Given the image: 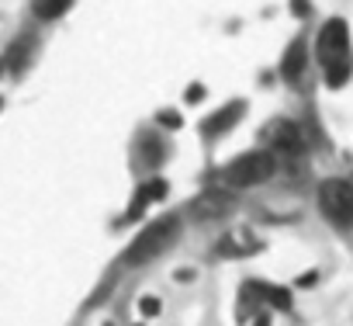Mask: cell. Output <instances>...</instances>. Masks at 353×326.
<instances>
[{
  "instance_id": "cell-18",
  "label": "cell",
  "mask_w": 353,
  "mask_h": 326,
  "mask_svg": "<svg viewBox=\"0 0 353 326\" xmlns=\"http://www.w3.org/2000/svg\"><path fill=\"white\" fill-rule=\"evenodd\" d=\"M0 111H4V97H0Z\"/></svg>"
},
{
  "instance_id": "cell-8",
  "label": "cell",
  "mask_w": 353,
  "mask_h": 326,
  "mask_svg": "<svg viewBox=\"0 0 353 326\" xmlns=\"http://www.w3.org/2000/svg\"><path fill=\"white\" fill-rule=\"evenodd\" d=\"M166 195V181H149V184H142L139 191H135V198H132V205H128V212H125V219H139L152 202H159Z\"/></svg>"
},
{
  "instance_id": "cell-9",
  "label": "cell",
  "mask_w": 353,
  "mask_h": 326,
  "mask_svg": "<svg viewBox=\"0 0 353 326\" xmlns=\"http://www.w3.org/2000/svg\"><path fill=\"white\" fill-rule=\"evenodd\" d=\"M246 295L263 302V305H270V309H291V291H284L277 285H250Z\"/></svg>"
},
{
  "instance_id": "cell-17",
  "label": "cell",
  "mask_w": 353,
  "mask_h": 326,
  "mask_svg": "<svg viewBox=\"0 0 353 326\" xmlns=\"http://www.w3.org/2000/svg\"><path fill=\"white\" fill-rule=\"evenodd\" d=\"M4 73H8V63H4V56H0V80H4Z\"/></svg>"
},
{
  "instance_id": "cell-11",
  "label": "cell",
  "mask_w": 353,
  "mask_h": 326,
  "mask_svg": "<svg viewBox=\"0 0 353 326\" xmlns=\"http://www.w3.org/2000/svg\"><path fill=\"white\" fill-rule=\"evenodd\" d=\"M229 205H232V198H229L225 191H208V195L198 202V215H201V219H215V215H222Z\"/></svg>"
},
{
  "instance_id": "cell-2",
  "label": "cell",
  "mask_w": 353,
  "mask_h": 326,
  "mask_svg": "<svg viewBox=\"0 0 353 326\" xmlns=\"http://www.w3.org/2000/svg\"><path fill=\"white\" fill-rule=\"evenodd\" d=\"M173 236H176V219H159V222H152L149 229H142V233L135 236L132 250L125 253V264H145V260H152L156 253H163V250L173 243Z\"/></svg>"
},
{
  "instance_id": "cell-5",
  "label": "cell",
  "mask_w": 353,
  "mask_h": 326,
  "mask_svg": "<svg viewBox=\"0 0 353 326\" xmlns=\"http://www.w3.org/2000/svg\"><path fill=\"white\" fill-rule=\"evenodd\" d=\"M270 135V153H281V156H298L305 149V139H301V128L294 122H274L267 128Z\"/></svg>"
},
{
  "instance_id": "cell-6",
  "label": "cell",
  "mask_w": 353,
  "mask_h": 326,
  "mask_svg": "<svg viewBox=\"0 0 353 326\" xmlns=\"http://www.w3.org/2000/svg\"><path fill=\"white\" fill-rule=\"evenodd\" d=\"M35 49H39V42H35V35H18L11 46H8V52H4V63H8V73H25L28 70V63L35 59Z\"/></svg>"
},
{
  "instance_id": "cell-1",
  "label": "cell",
  "mask_w": 353,
  "mask_h": 326,
  "mask_svg": "<svg viewBox=\"0 0 353 326\" xmlns=\"http://www.w3.org/2000/svg\"><path fill=\"white\" fill-rule=\"evenodd\" d=\"M315 52H319V63L325 70V80L332 87H343L346 77L353 73V52H350V32L339 18L325 21V28L315 39Z\"/></svg>"
},
{
  "instance_id": "cell-3",
  "label": "cell",
  "mask_w": 353,
  "mask_h": 326,
  "mask_svg": "<svg viewBox=\"0 0 353 326\" xmlns=\"http://www.w3.org/2000/svg\"><path fill=\"white\" fill-rule=\"evenodd\" d=\"M274 171H277L274 153H246V156H236L229 163L225 178L232 188H253V184H263Z\"/></svg>"
},
{
  "instance_id": "cell-14",
  "label": "cell",
  "mask_w": 353,
  "mask_h": 326,
  "mask_svg": "<svg viewBox=\"0 0 353 326\" xmlns=\"http://www.w3.org/2000/svg\"><path fill=\"white\" fill-rule=\"evenodd\" d=\"M156 122H159V125H163V128H176V125H181V118H176V115H173V111H163V115H159V118H156Z\"/></svg>"
},
{
  "instance_id": "cell-13",
  "label": "cell",
  "mask_w": 353,
  "mask_h": 326,
  "mask_svg": "<svg viewBox=\"0 0 353 326\" xmlns=\"http://www.w3.org/2000/svg\"><path fill=\"white\" fill-rule=\"evenodd\" d=\"M159 156H163V146L156 139H142V160L145 163H159Z\"/></svg>"
},
{
  "instance_id": "cell-7",
  "label": "cell",
  "mask_w": 353,
  "mask_h": 326,
  "mask_svg": "<svg viewBox=\"0 0 353 326\" xmlns=\"http://www.w3.org/2000/svg\"><path fill=\"white\" fill-rule=\"evenodd\" d=\"M243 118V104L239 101H232V104H225V108H219L201 128H205V135H225L236 122Z\"/></svg>"
},
{
  "instance_id": "cell-16",
  "label": "cell",
  "mask_w": 353,
  "mask_h": 326,
  "mask_svg": "<svg viewBox=\"0 0 353 326\" xmlns=\"http://www.w3.org/2000/svg\"><path fill=\"white\" fill-rule=\"evenodd\" d=\"M201 94H205L201 87H191V90H188V101H201Z\"/></svg>"
},
{
  "instance_id": "cell-4",
  "label": "cell",
  "mask_w": 353,
  "mask_h": 326,
  "mask_svg": "<svg viewBox=\"0 0 353 326\" xmlns=\"http://www.w3.org/2000/svg\"><path fill=\"white\" fill-rule=\"evenodd\" d=\"M319 209L329 222L350 226L353 222V184L346 181H325L319 188Z\"/></svg>"
},
{
  "instance_id": "cell-12",
  "label": "cell",
  "mask_w": 353,
  "mask_h": 326,
  "mask_svg": "<svg viewBox=\"0 0 353 326\" xmlns=\"http://www.w3.org/2000/svg\"><path fill=\"white\" fill-rule=\"evenodd\" d=\"M281 73H284L288 80H298V77L305 73V46H301V42H294V46H291V49L284 52Z\"/></svg>"
},
{
  "instance_id": "cell-10",
  "label": "cell",
  "mask_w": 353,
  "mask_h": 326,
  "mask_svg": "<svg viewBox=\"0 0 353 326\" xmlns=\"http://www.w3.org/2000/svg\"><path fill=\"white\" fill-rule=\"evenodd\" d=\"M73 0H32V15L39 21H59L63 15H70Z\"/></svg>"
},
{
  "instance_id": "cell-15",
  "label": "cell",
  "mask_w": 353,
  "mask_h": 326,
  "mask_svg": "<svg viewBox=\"0 0 353 326\" xmlns=\"http://www.w3.org/2000/svg\"><path fill=\"white\" fill-rule=\"evenodd\" d=\"M142 312H145V316H156V312H159V302H156V298H142Z\"/></svg>"
}]
</instances>
